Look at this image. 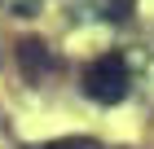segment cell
<instances>
[{
  "label": "cell",
  "mask_w": 154,
  "mask_h": 149,
  "mask_svg": "<svg viewBox=\"0 0 154 149\" xmlns=\"http://www.w3.org/2000/svg\"><path fill=\"white\" fill-rule=\"evenodd\" d=\"M128 83H132L128 79V61L115 57V53H110V57H97L93 66L84 70V92H88L97 105H119L128 97Z\"/></svg>",
  "instance_id": "6da1fadb"
},
{
  "label": "cell",
  "mask_w": 154,
  "mask_h": 149,
  "mask_svg": "<svg viewBox=\"0 0 154 149\" xmlns=\"http://www.w3.org/2000/svg\"><path fill=\"white\" fill-rule=\"evenodd\" d=\"M22 66H31V70H44L48 66V53H44L40 40H26V44H22Z\"/></svg>",
  "instance_id": "7a4b0ae2"
},
{
  "label": "cell",
  "mask_w": 154,
  "mask_h": 149,
  "mask_svg": "<svg viewBox=\"0 0 154 149\" xmlns=\"http://www.w3.org/2000/svg\"><path fill=\"white\" fill-rule=\"evenodd\" d=\"M44 149H97V140H88V136H79V140H53V145H44Z\"/></svg>",
  "instance_id": "3957f363"
},
{
  "label": "cell",
  "mask_w": 154,
  "mask_h": 149,
  "mask_svg": "<svg viewBox=\"0 0 154 149\" xmlns=\"http://www.w3.org/2000/svg\"><path fill=\"white\" fill-rule=\"evenodd\" d=\"M132 9V0H106V18H123Z\"/></svg>",
  "instance_id": "277c9868"
}]
</instances>
